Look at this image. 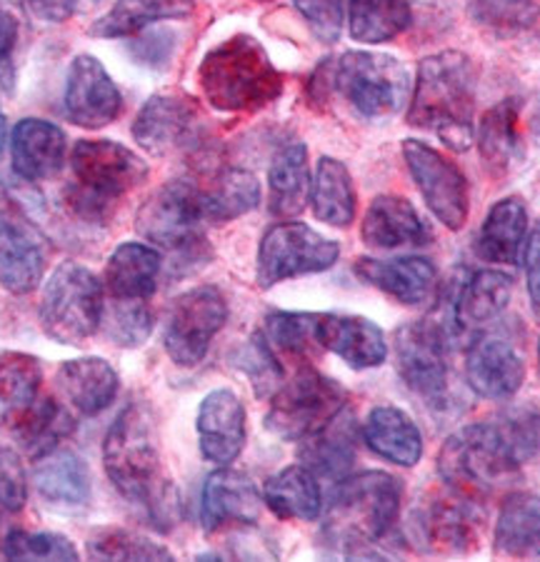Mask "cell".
Here are the masks:
<instances>
[{
	"instance_id": "cell-53",
	"label": "cell",
	"mask_w": 540,
	"mask_h": 562,
	"mask_svg": "<svg viewBox=\"0 0 540 562\" xmlns=\"http://www.w3.org/2000/svg\"><path fill=\"white\" fill-rule=\"evenodd\" d=\"M35 15H41L48 23H60L68 15L76 13L74 0H23Z\"/></svg>"
},
{
	"instance_id": "cell-14",
	"label": "cell",
	"mask_w": 540,
	"mask_h": 562,
	"mask_svg": "<svg viewBox=\"0 0 540 562\" xmlns=\"http://www.w3.org/2000/svg\"><path fill=\"white\" fill-rule=\"evenodd\" d=\"M403 158L410 178L416 180L428 211L450 231H461L471 213V195L463 170L443 153L428 143L408 138L403 140Z\"/></svg>"
},
{
	"instance_id": "cell-38",
	"label": "cell",
	"mask_w": 540,
	"mask_h": 562,
	"mask_svg": "<svg viewBox=\"0 0 540 562\" xmlns=\"http://www.w3.org/2000/svg\"><path fill=\"white\" fill-rule=\"evenodd\" d=\"M195 11V0H115L90 33L98 38H128L158 21H176Z\"/></svg>"
},
{
	"instance_id": "cell-41",
	"label": "cell",
	"mask_w": 540,
	"mask_h": 562,
	"mask_svg": "<svg viewBox=\"0 0 540 562\" xmlns=\"http://www.w3.org/2000/svg\"><path fill=\"white\" fill-rule=\"evenodd\" d=\"M205 223H228L246 215L260 203V183L240 168L221 170L209 188L201 190Z\"/></svg>"
},
{
	"instance_id": "cell-8",
	"label": "cell",
	"mask_w": 540,
	"mask_h": 562,
	"mask_svg": "<svg viewBox=\"0 0 540 562\" xmlns=\"http://www.w3.org/2000/svg\"><path fill=\"white\" fill-rule=\"evenodd\" d=\"M103 283L78 262H63L48 278L41 297V325L48 338L76 346L103 321Z\"/></svg>"
},
{
	"instance_id": "cell-25",
	"label": "cell",
	"mask_w": 540,
	"mask_h": 562,
	"mask_svg": "<svg viewBox=\"0 0 540 562\" xmlns=\"http://www.w3.org/2000/svg\"><path fill=\"white\" fill-rule=\"evenodd\" d=\"M318 342L356 370L381 366L389 356L383 330L360 315H318Z\"/></svg>"
},
{
	"instance_id": "cell-4",
	"label": "cell",
	"mask_w": 540,
	"mask_h": 562,
	"mask_svg": "<svg viewBox=\"0 0 540 562\" xmlns=\"http://www.w3.org/2000/svg\"><path fill=\"white\" fill-rule=\"evenodd\" d=\"M475 68L468 56L446 50L420 63L410 95L408 123L436 133L450 150L463 153L473 143Z\"/></svg>"
},
{
	"instance_id": "cell-51",
	"label": "cell",
	"mask_w": 540,
	"mask_h": 562,
	"mask_svg": "<svg viewBox=\"0 0 540 562\" xmlns=\"http://www.w3.org/2000/svg\"><path fill=\"white\" fill-rule=\"evenodd\" d=\"M21 25L18 18L0 5V90L11 93L15 86V48Z\"/></svg>"
},
{
	"instance_id": "cell-35",
	"label": "cell",
	"mask_w": 540,
	"mask_h": 562,
	"mask_svg": "<svg viewBox=\"0 0 540 562\" xmlns=\"http://www.w3.org/2000/svg\"><path fill=\"white\" fill-rule=\"evenodd\" d=\"M33 483L45 503L63 510H78L90 501V470L76 452L63 450L45 458L35 468Z\"/></svg>"
},
{
	"instance_id": "cell-55",
	"label": "cell",
	"mask_w": 540,
	"mask_h": 562,
	"mask_svg": "<svg viewBox=\"0 0 540 562\" xmlns=\"http://www.w3.org/2000/svg\"><path fill=\"white\" fill-rule=\"evenodd\" d=\"M101 0H74V8L76 11H83V8H90V5H98Z\"/></svg>"
},
{
	"instance_id": "cell-6",
	"label": "cell",
	"mask_w": 540,
	"mask_h": 562,
	"mask_svg": "<svg viewBox=\"0 0 540 562\" xmlns=\"http://www.w3.org/2000/svg\"><path fill=\"white\" fill-rule=\"evenodd\" d=\"M401 497L398 477L381 470L344 477L333 493L323 538L344 555H365L398 520Z\"/></svg>"
},
{
	"instance_id": "cell-9",
	"label": "cell",
	"mask_w": 540,
	"mask_h": 562,
	"mask_svg": "<svg viewBox=\"0 0 540 562\" xmlns=\"http://www.w3.org/2000/svg\"><path fill=\"white\" fill-rule=\"evenodd\" d=\"M483 513L471 497L450 491L420 497L405 522L410 546L426 555H468L483 538Z\"/></svg>"
},
{
	"instance_id": "cell-49",
	"label": "cell",
	"mask_w": 540,
	"mask_h": 562,
	"mask_svg": "<svg viewBox=\"0 0 540 562\" xmlns=\"http://www.w3.org/2000/svg\"><path fill=\"white\" fill-rule=\"evenodd\" d=\"M295 11L323 43H336L344 33V0H293Z\"/></svg>"
},
{
	"instance_id": "cell-37",
	"label": "cell",
	"mask_w": 540,
	"mask_h": 562,
	"mask_svg": "<svg viewBox=\"0 0 540 562\" xmlns=\"http://www.w3.org/2000/svg\"><path fill=\"white\" fill-rule=\"evenodd\" d=\"M263 501L281 520H318L323 507L318 477L305 465H291L270 477Z\"/></svg>"
},
{
	"instance_id": "cell-50",
	"label": "cell",
	"mask_w": 540,
	"mask_h": 562,
	"mask_svg": "<svg viewBox=\"0 0 540 562\" xmlns=\"http://www.w3.org/2000/svg\"><path fill=\"white\" fill-rule=\"evenodd\" d=\"M29 501V475L18 452L0 448V507L8 513L23 510Z\"/></svg>"
},
{
	"instance_id": "cell-32",
	"label": "cell",
	"mask_w": 540,
	"mask_h": 562,
	"mask_svg": "<svg viewBox=\"0 0 540 562\" xmlns=\"http://www.w3.org/2000/svg\"><path fill=\"white\" fill-rule=\"evenodd\" d=\"M513 295V278L500 270H481L465 280L453 301V321L458 330L471 333L495 321L506 311Z\"/></svg>"
},
{
	"instance_id": "cell-5",
	"label": "cell",
	"mask_w": 540,
	"mask_h": 562,
	"mask_svg": "<svg viewBox=\"0 0 540 562\" xmlns=\"http://www.w3.org/2000/svg\"><path fill=\"white\" fill-rule=\"evenodd\" d=\"M198 80L205 101L223 113H254L283 93V72L250 35H233L205 53Z\"/></svg>"
},
{
	"instance_id": "cell-23",
	"label": "cell",
	"mask_w": 540,
	"mask_h": 562,
	"mask_svg": "<svg viewBox=\"0 0 540 562\" xmlns=\"http://www.w3.org/2000/svg\"><path fill=\"white\" fill-rule=\"evenodd\" d=\"M353 270L363 283L378 288L403 305L426 303L438 285V268L434 260L418 256L389 260L358 258Z\"/></svg>"
},
{
	"instance_id": "cell-28",
	"label": "cell",
	"mask_w": 540,
	"mask_h": 562,
	"mask_svg": "<svg viewBox=\"0 0 540 562\" xmlns=\"http://www.w3.org/2000/svg\"><path fill=\"white\" fill-rule=\"evenodd\" d=\"M308 150L303 143H288L278 150L268 170V207L270 215L291 221L299 217L311 201Z\"/></svg>"
},
{
	"instance_id": "cell-40",
	"label": "cell",
	"mask_w": 540,
	"mask_h": 562,
	"mask_svg": "<svg viewBox=\"0 0 540 562\" xmlns=\"http://www.w3.org/2000/svg\"><path fill=\"white\" fill-rule=\"evenodd\" d=\"M410 23V0H350V38L358 43H389L408 31Z\"/></svg>"
},
{
	"instance_id": "cell-29",
	"label": "cell",
	"mask_w": 540,
	"mask_h": 562,
	"mask_svg": "<svg viewBox=\"0 0 540 562\" xmlns=\"http://www.w3.org/2000/svg\"><path fill=\"white\" fill-rule=\"evenodd\" d=\"M479 148L485 168L493 176H508L524 160V135H520V101L506 98L483 115L479 128Z\"/></svg>"
},
{
	"instance_id": "cell-26",
	"label": "cell",
	"mask_w": 540,
	"mask_h": 562,
	"mask_svg": "<svg viewBox=\"0 0 540 562\" xmlns=\"http://www.w3.org/2000/svg\"><path fill=\"white\" fill-rule=\"evenodd\" d=\"M303 465L311 470L315 477L340 480L348 477V470L353 468L356 460V423L346 407L336 418L315 430L308 438H303L301 446Z\"/></svg>"
},
{
	"instance_id": "cell-31",
	"label": "cell",
	"mask_w": 540,
	"mask_h": 562,
	"mask_svg": "<svg viewBox=\"0 0 540 562\" xmlns=\"http://www.w3.org/2000/svg\"><path fill=\"white\" fill-rule=\"evenodd\" d=\"M363 438L375 456L395 462L401 468H413L423 456V438L418 425L398 407H373L363 425Z\"/></svg>"
},
{
	"instance_id": "cell-24",
	"label": "cell",
	"mask_w": 540,
	"mask_h": 562,
	"mask_svg": "<svg viewBox=\"0 0 540 562\" xmlns=\"http://www.w3.org/2000/svg\"><path fill=\"white\" fill-rule=\"evenodd\" d=\"M68 140L56 123L41 117H23L11 133V160L15 176L31 183L60 173L66 162Z\"/></svg>"
},
{
	"instance_id": "cell-16",
	"label": "cell",
	"mask_w": 540,
	"mask_h": 562,
	"mask_svg": "<svg viewBox=\"0 0 540 562\" xmlns=\"http://www.w3.org/2000/svg\"><path fill=\"white\" fill-rule=\"evenodd\" d=\"M203 135V113L191 95L158 93L148 98L133 123V138L156 158L193 150Z\"/></svg>"
},
{
	"instance_id": "cell-46",
	"label": "cell",
	"mask_w": 540,
	"mask_h": 562,
	"mask_svg": "<svg viewBox=\"0 0 540 562\" xmlns=\"http://www.w3.org/2000/svg\"><path fill=\"white\" fill-rule=\"evenodd\" d=\"M105 338L123 348H138L153 330V315L146 301H115V307L103 311Z\"/></svg>"
},
{
	"instance_id": "cell-54",
	"label": "cell",
	"mask_w": 540,
	"mask_h": 562,
	"mask_svg": "<svg viewBox=\"0 0 540 562\" xmlns=\"http://www.w3.org/2000/svg\"><path fill=\"white\" fill-rule=\"evenodd\" d=\"M5 143H8V121H5V115L0 113V156H3Z\"/></svg>"
},
{
	"instance_id": "cell-45",
	"label": "cell",
	"mask_w": 540,
	"mask_h": 562,
	"mask_svg": "<svg viewBox=\"0 0 540 562\" xmlns=\"http://www.w3.org/2000/svg\"><path fill=\"white\" fill-rule=\"evenodd\" d=\"M88 555L93 560H170L173 555L158 542L123 528H105L90 535Z\"/></svg>"
},
{
	"instance_id": "cell-33",
	"label": "cell",
	"mask_w": 540,
	"mask_h": 562,
	"mask_svg": "<svg viewBox=\"0 0 540 562\" xmlns=\"http://www.w3.org/2000/svg\"><path fill=\"white\" fill-rule=\"evenodd\" d=\"M528 235V211L520 198H506L495 203L481 225L475 252L483 260L513 266L520 258Z\"/></svg>"
},
{
	"instance_id": "cell-48",
	"label": "cell",
	"mask_w": 540,
	"mask_h": 562,
	"mask_svg": "<svg viewBox=\"0 0 540 562\" xmlns=\"http://www.w3.org/2000/svg\"><path fill=\"white\" fill-rule=\"evenodd\" d=\"M236 366L250 378V383H254V390L260 397L273 393L283 378V370L278 366L273 348H270V342H266L260 335L250 338L246 346L238 350Z\"/></svg>"
},
{
	"instance_id": "cell-36",
	"label": "cell",
	"mask_w": 540,
	"mask_h": 562,
	"mask_svg": "<svg viewBox=\"0 0 540 562\" xmlns=\"http://www.w3.org/2000/svg\"><path fill=\"white\" fill-rule=\"evenodd\" d=\"M43 370L29 352H0V428H15L38 403Z\"/></svg>"
},
{
	"instance_id": "cell-10",
	"label": "cell",
	"mask_w": 540,
	"mask_h": 562,
	"mask_svg": "<svg viewBox=\"0 0 540 562\" xmlns=\"http://www.w3.org/2000/svg\"><path fill=\"white\" fill-rule=\"evenodd\" d=\"M203 198L191 180H170L153 193L135 217V231L153 246L198 258L203 248Z\"/></svg>"
},
{
	"instance_id": "cell-43",
	"label": "cell",
	"mask_w": 540,
	"mask_h": 562,
	"mask_svg": "<svg viewBox=\"0 0 540 562\" xmlns=\"http://www.w3.org/2000/svg\"><path fill=\"white\" fill-rule=\"evenodd\" d=\"M475 25L500 41H526L540 35V5L536 0H471Z\"/></svg>"
},
{
	"instance_id": "cell-56",
	"label": "cell",
	"mask_w": 540,
	"mask_h": 562,
	"mask_svg": "<svg viewBox=\"0 0 540 562\" xmlns=\"http://www.w3.org/2000/svg\"><path fill=\"white\" fill-rule=\"evenodd\" d=\"M538 375H540V342H538Z\"/></svg>"
},
{
	"instance_id": "cell-7",
	"label": "cell",
	"mask_w": 540,
	"mask_h": 562,
	"mask_svg": "<svg viewBox=\"0 0 540 562\" xmlns=\"http://www.w3.org/2000/svg\"><path fill=\"white\" fill-rule=\"evenodd\" d=\"M74 186L68 203L88 221L105 217L113 203L148 178V162L115 140H78L70 153Z\"/></svg>"
},
{
	"instance_id": "cell-17",
	"label": "cell",
	"mask_w": 540,
	"mask_h": 562,
	"mask_svg": "<svg viewBox=\"0 0 540 562\" xmlns=\"http://www.w3.org/2000/svg\"><path fill=\"white\" fill-rule=\"evenodd\" d=\"M465 378L475 395L508 401L526 380V362L516 342L500 333H479L465 352Z\"/></svg>"
},
{
	"instance_id": "cell-2",
	"label": "cell",
	"mask_w": 540,
	"mask_h": 562,
	"mask_svg": "<svg viewBox=\"0 0 540 562\" xmlns=\"http://www.w3.org/2000/svg\"><path fill=\"white\" fill-rule=\"evenodd\" d=\"M103 468L125 501L146 507L153 525L166 530L178 518V495L160 473L150 418L140 405H128L103 442Z\"/></svg>"
},
{
	"instance_id": "cell-30",
	"label": "cell",
	"mask_w": 540,
	"mask_h": 562,
	"mask_svg": "<svg viewBox=\"0 0 540 562\" xmlns=\"http://www.w3.org/2000/svg\"><path fill=\"white\" fill-rule=\"evenodd\" d=\"M160 256L143 243H123L105 262V288L115 301H148L158 288Z\"/></svg>"
},
{
	"instance_id": "cell-22",
	"label": "cell",
	"mask_w": 540,
	"mask_h": 562,
	"mask_svg": "<svg viewBox=\"0 0 540 562\" xmlns=\"http://www.w3.org/2000/svg\"><path fill=\"white\" fill-rule=\"evenodd\" d=\"M360 238L375 250H395L428 246L434 233L410 201L401 195H381L368 205Z\"/></svg>"
},
{
	"instance_id": "cell-21",
	"label": "cell",
	"mask_w": 540,
	"mask_h": 562,
	"mask_svg": "<svg viewBox=\"0 0 540 562\" xmlns=\"http://www.w3.org/2000/svg\"><path fill=\"white\" fill-rule=\"evenodd\" d=\"M45 270V250L29 223L0 207V285L13 295L33 293Z\"/></svg>"
},
{
	"instance_id": "cell-20",
	"label": "cell",
	"mask_w": 540,
	"mask_h": 562,
	"mask_svg": "<svg viewBox=\"0 0 540 562\" xmlns=\"http://www.w3.org/2000/svg\"><path fill=\"white\" fill-rule=\"evenodd\" d=\"M258 487L248 475L238 470L221 468L205 480L201 520L205 532H218L225 528H240V525H256L260 518Z\"/></svg>"
},
{
	"instance_id": "cell-1",
	"label": "cell",
	"mask_w": 540,
	"mask_h": 562,
	"mask_svg": "<svg viewBox=\"0 0 540 562\" xmlns=\"http://www.w3.org/2000/svg\"><path fill=\"white\" fill-rule=\"evenodd\" d=\"M540 452V413L513 411L465 425L438 452V473L458 495L481 501L506 487Z\"/></svg>"
},
{
	"instance_id": "cell-15",
	"label": "cell",
	"mask_w": 540,
	"mask_h": 562,
	"mask_svg": "<svg viewBox=\"0 0 540 562\" xmlns=\"http://www.w3.org/2000/svg\"><path fill=\"white\" fill-rule=\"evenodd\" d=\"M395 368L413 393L438 403L448 387V333L436 321L408 323L395 333Z\"/></svg>"
},
{
	"instance_id": "cell-3",
	"label": "cell",
	"mask_w": 540,
	"mask_h": 562,
	"mask_svg": "<svg viewBox=\"0 0 540 562\" xmlns=\"http://www.w3.org/2000/svg\"><path fill=\"white\" fill-rule=\"evenodd\" d=\"M313 103H346L360 121H391L410 95V78L403 63L385 53L348 50L323 60L311 76Z\"/></svg>"
},
{
	"instance_id": "cell-19",
	"label": "cell",
	"mask_w": 540,
	"mask_h": 562,
	"mask_svg": "<svg viewBox=\"0 0 540 562\" xmlns=\"http://www.w3.org/2000/svg\"><path fill=\"white\" fill-rule=\"evenodd\" d=\"M195 425L203 458L215 465H230L246 446V407L228 387L203 397Z\"/></svg>"
},
{
	"instance_id": "cell-52",
	"label": "cell",
	"mask_w": 540,
	"mask_h": 562,
	"mask_svg": "<svg viewBox=\"0 0 540 562\" xmlns=\"http://www.w3.org/2000/svg\"><path fill=\"white\" fill-rule=\"evenodd\" d=\"M524 266H526V285L536 315H540V221L526 238L524 248Z\"/></svg>"
},
{
	"instance_id": "cell-27",
	"label": "cell",
	"mask_w": 540,
	"mask_h": 562,
	"mask_svg": "<svg viewBox=\"0 0 540 562\" xmlns=\"http://www.w3.org/2000/svg\"><path fill=\"white\" fill-rule=\"evenodd\" d=\"M58 390L80 415H98L119 395V373L103 358H76L58 370Z\"/></svg>"
},
{
	"instance_id": "cell-42",
	"label": "cell",
	"mask_w": 540,
	"mask_h": 562,
	"mask_svg": "<svg viewBox=\"0 0 540 562\" xmlns=\"http://www.w3.org/2000/svg\"><path fill=\"white\" fill-rule=\"evenodd\" d=\"M13 430L25 456L41 460L56 452L58 442L76 430V420L53 397H38V403L31 407V413Z\"/></svg>"
},
{
	"instance_id": "cell-13",
	"label": "cell",
	"mask_w": 540,
	"mask_h": 562,
	"mask_svg": "<svg viewBox=\"0 0 540 562\" xmlns=\"http://www.w3.org/2000/svg\"><path fill=\"white\" fill-rule=\"evenodd\" d=\"M228 321V303L218 288L201 285L178 295L166 317L164 346L176 366L193 368L209 356L215 335Z\"/></svg>"
},
{
	"instance_id": "cell-34",
	"label": "cell",
	"mask_w": 540,
	"mask_h": 562,
	"mask_svg": "<svg viewBox=\"0 0 540 562\" xmlns=\"http://www.w3.org/2000/svg\"><path fill=\"white\" fill-rule=\"evenodd\" d=\"M495 552L513 560H540V495H510L495 522Z\"/></svg>"
},
{
	"instance_id": "cell-11",
	"label": "cell",
	"mask_w": 540,
	"mask_h": 562,
	"mask_svg": "<svg viewBox=\"0 0 540 562\" xmlns=\"http://www.w3.org/2000/svg\"><path fill=\"white\" fill-rule=\"evenodd\" d=\"M346 397L348 393L336 380L303 368L275 393L266 415V428L281 440H303L336 418L346 407Z\"/></svg>"
},
{
	"instance_id": "cell-12",
	"label": "cell",
	"mask_w": 540,
	"mask_h": 562,
	"mask_svg": "<svg viewBox=\"0 0 540 562\" xmlns=\"http://www.w3.org/2000/svg\"><path fill=\"white\" fill-rule=\"evenodd\" d=\"M340 246L326 235L315 233L305 223H278L270 228L258 248V285L273 288L283 280L323 273L336 266Z\"/></svg>"
},
{
	"instance_id": "cell-47",
	"label": "cell",
	"mask_w": 540,
	"mask_h": 562,
	"mask_svg": "<svg viewBox=\"0 0 540 562\" xmlns=\"http://www.w3.org/2000/svg\"><path fill=\"white\" fill-rule=\"evenodd\" d=\"M0 550L8 560H78L74 542L58 532L11 530Z\"/></svg>"
},
{
	"instance_id": "cell-18",
	"label": "cell",
	"mask_w": 540,
	"mask_h": 562,
	"mask_svg": "<svg viewBox=\"0 0 540 562\" xmlns=\"http://www.w3.org/2000/svg\"><path fill=\"white\" fill-rule=\"evenodd\" d=\"M63 105H66V115L80 128L98 131L121 115L123 95L101 60L76 56L68 68Z\"/></svg>"
},
{
	"instance_id": "cell-39",
	"label": "cell",
	"mask_w": 540,
	"mask_h": 562,
	"mask_svg": "<svg viewBox=\"0 0 540 562\" xmlns=\"http://www.w3.org/2000/svg\"><path fill=\"white\" fill-rule=\"evenodd\" d=\"M313 213L333 228H348L356 221V186L348 168L336 158L323 156L311 188Z\"/></svg>"
},
{
	"instance_id": "cell-44",
	"label": "cell",
	"mask_w": 540,
	"mask_h": 562,
	"mask_svg": "<svg viewBox=\"0 0 540 562\" xmlns=\"http://www.w3.org/2000/svg\"><path fill=\"white\" fill-rule=\"evenodd\" d=\"M266 335L270 348L293 360H311L323 350L318 342V315L278 311L266 317Z\"/></svg>"
}]
</instances>
